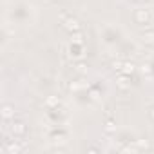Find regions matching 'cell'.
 Wrapping results in <instances>:
<instances>
[{
  "instance_id": "6da1fadb",
  "label": "cell",
  "mask_w": 154,
  "mask_h": 154,
  "mask_svg": "<svg viewBox=\"0 0 154 154\" xmlns=\"http://www.w3.org/2000/svg\"><path fill=\"white\" fill-rule=\"evenodd\" d=\"M147 42H154V33H151V35H147Z\"/></svg>"
}]
</instances>
